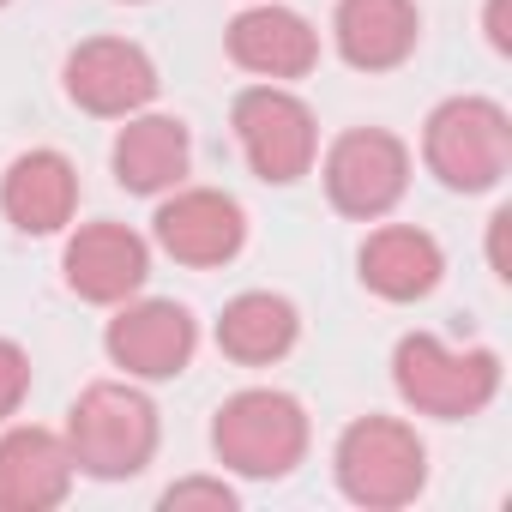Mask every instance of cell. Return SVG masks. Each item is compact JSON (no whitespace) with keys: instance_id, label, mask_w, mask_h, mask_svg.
<instances>
[{"instance_id":"cell-1","label":"cell","mask_w":512,"mask_h":512,"mask_svg":"<svg viewBox=\"0 0 512 512\" xmlns=\"http://www.w3.org/2000/svg\"><path fill=\"white\" fill-rule=\"evenodd\" d=\"M67 452H73V470H85V476H103V482L139 476L157 452L151 398L133 386H115V380L85 386L67 416Z\"/></svg>"},{"instance_id":"cell-2","label":"cell","mask_w":512,"mask_h":512,"mask_svg":"<svg viewBox=\"0 0 512 512\" xmlns=\"http://www.w3.org/2000/svg\"><path fill=\"white\" fill-rule=\"evenodd\" d=\"M392 380L404 392V404H416L422 416H440V422H464L476 410L494 404L500 392V356L470 344V350H452L428 332H410L398 338L392 350Z\"/></svg>"},{"instance_id":"cell-3","label":"cell","mask_w":512,"mask_h":512,"mask_svg":"<svg viewBox=\"0 0 512 512\" xmlns=\"http://www.w3.org/2000/svg\"><path fill=\"white\" fill-rule=\"evenodd\" d=\"M211 446L229 470L241 476H290L308 452V416L290 392H272V386H253V392H235L223 398L217 422H211Z\"/></svg>"},{"instance_id":"cell-4","label":"cell","mask_w":512,"mask_h":512,"mask_svg":"<svg viewBox=\"0 0 512 512\" xmlns=\"http://www.w3.org/2000/svg\"><path fill=\"white\" fill-rule=\"evenodd\" d=\"M428 482V446L392 416H362L338 440V488L368 512H398Z\"/></svg>"},{"instance_id":"cell-5","label":"cell","mask_w":512,"mask_h":512,"mask_svg":"<svg viewBox=\"0 0 512 512\" xmlns=\"http://www.w3.org/2000/svg\"><path fill=\"white\" fill-rule=\"evenodd\" d=\"M422 157L452 193H488L512 163V121L488 97H452L428 115Z\"/></svg>"},{"instance_id":"cell-6","label":"cell","mask_w":512,"mask_h":512,"mask_svg":"<svg viewBox=\"0 0 512 512\" xmlns=\"http://www.w3.org/2000/svg\"><path fill=\"white\" fill-rule=\"evenodd\" d=\"M235 139H241L253 175L272 181V187L302 181L314 169V151H320L308 103L278 91V85H253V91L235 97Z\"/></svg>"},{"instance_id":"cell-7","label":"cell","mask_w":512,"mask_h":512,"mask_svg":"<svg viewBox=\"0 0 512 512\" xmlns=\"http://www.w3.org/2000/svg\"><path fill=\"white\" fill-rule=\"evenodd\" d=\"M410 187V151L386 127H350L326 151V193L344 217H386Z\"/></svg>"},{"instance_id":"cell-8","label":"cell","mask_w":512,"mask_h":512,"mask_svg":"<svg viewBox=\"0 0 512 512\" xmlns=\"http://www.w3.org/2000/svg\"><path fill=\"white\" fill-rule=\"evenodd\" d=\"M67 97L85 115H133L157 97V67L139 43L91 37L67 55Z\"/></svg>"},{"instance_id":"cell-9","label":"cell","mask_w":512,"mask_h":512,"mask_svg":"<svg viewBox=\"0 0 512 512\" xmlns=\"http://www.w3.org/2000/svg\"><path fill=\"white\" fill-rule=\"evenodd\" d=\"M193 344H199V326L181 302H133L109 320V356L115 368L139 374V380H175L187 362H193Z\"/></svg>"},{"instance_id":"cell-10","label":"cell","mask_w":512,"mask_h":512,"mask_svg":"<svg viewBox=\"0 0 512 512\" xmlns=\"http://www.w3.org/2000/svg\"><path fill=\"white\" fill-rule=\"evenodd\" d=\"M157 241H163L169 260L205 272V266H223V260H235V253H241L247 217H241V205L229 193L187 187V193H175V199L157 205Z\"/></svg>"},{"instance_id":"cell-11","label":"cell","mask_w":512,"mask_h":512,"mask_svg":"<svg viewBox=\"0 0 512 512\" xmlns=\"http://www.w3.org/2000/svg\"><path fill=\"white\" fill-rule=\"evenodd\" d=\"M61 272L67 290L85 302H127L151 272V253L127 223H85L61 253Z\"/></svg>"},{"instance_id":"cell-12","label":"cell","mask_w":512,"mask_h":512,"mask_svg":"<svg viewBox=\"0 0 512 512\" xmlns=\"http://www.w3.org/2000/svg\"><path fill=\"white\" fill-rule=\"evenodd\" d=\"M229 61L247 67V73H260V79H308L314 61H320V37L308 31L302 13L290 7H247L235 13L229 25Z\"/></svg>"},{"instance_id":"cell-13","label":"cell","mask_w":512,"mask_h":512,"mask_svg":"<svg viewBox=\"0 0 512 512\" xmlns=\"http://www.w3.org/2000/svg\"><path fill=\"white\" fill-rule=\"evenodd\" d=\"M79 205V169L61 151H25L0 175V211L25 235H55L73 223Z\"/></svg>"},{"instance_id":"cell-14","label":"cell","mask_w":512,"mask_h":512,"mask_svg":"<svg viewBox=\"0 0 512 512\" xmlns=\"http://www.w3.org/2000/svg\"><path fill=\"white\" fill-rule=\"evenodd\" d=\"M338 55L356 73H392L416 55L422 37V13L416 0H338Z\"/></svg>"},{"instance_id":"cell-15","label":"cell","mask_w":512,"mask_h":512,"mask_svg":"<svg viewBox=\"0 0 512 512\" xmlns=\"http://www.w3.org/2000/svg\"><path fill=\"white\" fill-rule=\"evenodd\" d=\"M73 488V452L49 428H13L0 440V512H49Z\"/></svg>"},{"instance_id":"cell-16","label":"cell","mask_w":512,"mask_h":512,"mask_svg":"<svg viewBox=\"0 0 512 512\" xmlns=\"http://www.w3.org/2000/svg\"><path fill=\"white\" fill-rule=\"evenodd\" d=\"M446 272V253L428 229H404L386 223L362 241V284L386 302H422Z\"/></svg>"},{"instance_id":"cell-17","label":"cell","mask_w":512,"mask_h":512,"mask_svg":"<svg viewBox=\"0 0 512 512\" xmlns=\"http://www.w3.org/2000/svg\"><path fill=\"white\" fill-rule=\"evenodd\" d=\"M193 163V139L175 115H139L115 139V181L127 193H169Z\"/></svg>"},{"instance_id":"cell-18","label":"cell","mask_w":512,"mask_h":512,"mask_svg":"<svg viewBox=\"0 0 512 512\" xmlns=\"http://www.w3.org/2000/svg\"><path fill=\"white\" fill-rule=\"evenodd\" d=\"M296 332H302V320H296V308H290L284 296L247 290V296H235V302L223 308V320H217V350H223L229 362L266 368V362L290 356Z\"/></svg>"},{"instance_id":"cell-19","label":"cell","mask_w":512,"mask_h":512,"mask_svg":"<svg viewBox=\"0 0 512 512\" xmlns=\"http://www.w3.org/2000/svg\"><path fill=\"white\" fill-rule=\"evenodd\" d=\"M235 512V488H223V482H205V476H193V482H175V488H163V512Z\"/></svg>"},{"instance_id":"cell-20","label":"cell","mask_w":512,"mask_h":512,"mask_svg":"<svg viewBox=\"0 0 512 512\" xmlns=\"http://www.w3.org/2000/svg\"><path fill=\"white\" fill-rule=\"evenodd\" d=\"M31 392V356L13 344V338H0V422H7Z\"/></svg>"},{"instance_id":"cell-21","label":"cell","mask_w":512,"mask_h":512,"mask_svg":"<svg viewBox=\"0 0 512 512\" xmlns=\"http://www.w3.org/2000/svg\"><path fill=\"white\" fill-rule=\"evenodd\" d=\"M512 205H500L494 217H488V266H494V278H512Z\"/></svg>"},{"instance_id":"cell-22","label":"cell","mask_w":512,"mask_h":512,"mask_svg":"<svg viewBox=\"0 0 512 512\" xmlns=\"http://www.w3.org/2000/svg\"><path fill=\"white\" fill-rule=\"evenodd\" d=\"M488 43L512 55V0H488Z\"/></svg>"},{"instance_id":"cell-23","label":"cell","mask_w":512,"mask_h":512,"mask_svg":"<svg viewBox=\"0 0 512 512\" xmlns=\"http://www.w3.org/2000/svg\"><path fill=\"white\" fill-rule=\"evenodd\" d=\"M0 7H7V0H0Z\"/></svg>"}]
</instances>
